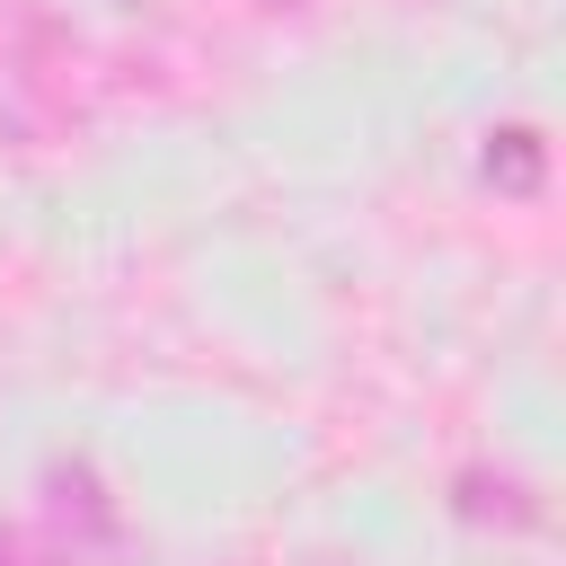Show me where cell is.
Returning a JSON list of instances; mask_svg holds the SVG:
<instances>
[{"instance_id": "obj_1", "label": "cell", "mask_w": 566, "mask_h": 566, "mask_svg": "<svg viewBox=\"0 0 566 566\" xmlns=\"http://www.w3.org/2000/svg\"><path fill=\"white\" fill-rule=\"evenodd\" d=\"M44 495H53V522H71L88 539H115V504H106V486H97L88 460H53L44 469Z\"/></svg>"}, {"instance_id": "obj_2", "label": "cell", "mask_w": 566, "mask_h": 566, "mask_svg": "<svg viewBox=\"0 0 566 566\" xmlns=\"http://www.w3.org/2000/svg\"><path fill=\"white\" fill-rule=\"evenodd\" d=\"M478 168H486V186H504V195H539L548 150H539V133H531V124H504V133H486Z\"/></svg>"}, {"instance_id": "obj_3", "label": "cell", "mask_w": 566, "mask_h": 566, "mask_svg": "<svg viewBox=\"0 0 566 566\" xmlns=\"http://www.w3.org/2000/svg\"><path fill=\"white\" fill-rule=\"evenodd\" d=\"M460 513H469V522H513V531L531 522V504H522V486H513V478H478V469L460 478Z\"/></svg>"}, {"instance_id": "obj_4", "label": "cell", "mask_w": 566, "mask_h": 566, "mask_svg": "<svg viewBox=\"0 0 566 566\" xmlns=\"http://www.w3.org/2000/svg\"><path fill=\"white\" fill-rule=\"evenodd\" d=\"M0 566H53V548L35 531H0Z\"/></svg>"}]
</instances>
